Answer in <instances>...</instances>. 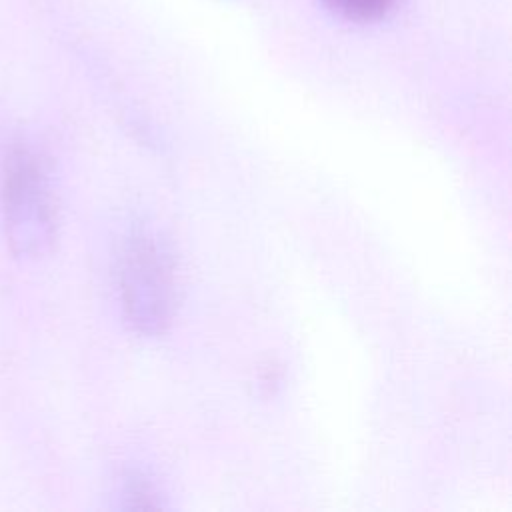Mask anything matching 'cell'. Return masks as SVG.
<instances>
[{"label":"cell","mask_w":512,"mask_h":512,"mask_svg":"<svg viewBox=\"0 0 512 512\" xmlns=\"http://www.w3.org/2000/svg\"><path fill=\"white\" fill-rule=\"evenodd\" d=\"M122 498L126 500V506H130V508H158L160 506L158 492L154 490L152 482L148 478H144L142 474L126 478Z\"/></svg>","instance_id":"277c9868"},{"label":"cell","mask_w":512,"mask_h":512,"mask_svg":"<svg viewBox=\"0 0 512 512\" xmlns=\"http://www.w3.org/2000/svg\"><path fill=\"white\" fill-rule=\"evenodd\" d=\"M328 8L338 12L344 18L368 22L382 18L392 6L394 0H322Z\"/></svg>","instance_id":"3957f363"},{"label":"cell","mask_w":512,"mask_h":512,"mask_svg":"<svg viewBox=\"0 0 512 512\" xmlns=\"http://www.w3.org/2000/svg\"><path fill=\"white\" fill-rule=\"evenodd\" d=\"M122 318L140 336L166 330L176 302V266L170 242L146 222H134L124 234L116 264Z\"/></svg>","instance_id":"6da1fadb"},{"label":"cell","mask_w":512,"mask_h":512,"mask_svg":"<svg viewBox=\"0 0 512 512\" xmlns=\"http://www.w3.org/2000/svg\"><path fill=\"white\" fill-rule=\"evenodd\" d=\"M0 218L16 258L44 256L56 238V206L46 168L22 140L10 142L0 160Z\"/></svg>","instance_id":"7a4b0ae2"}]
</instances>
